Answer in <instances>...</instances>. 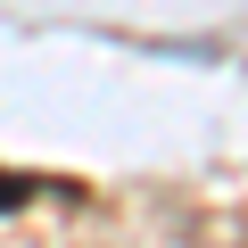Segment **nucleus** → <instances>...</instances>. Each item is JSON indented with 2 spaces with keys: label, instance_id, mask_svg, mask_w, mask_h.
I'll list each match as a JSON object with an SVG mask.
<instances>
[{
  "label": "nucleus",
  "instance_id": "obj_1",
  "mask_svg": "<svg viewBox=\"0 0 248 248\" xmlns=\"http://www.w3.org/2000/svg\"><path fill=\"white\" fill-rule=\"evenodd\" d=\"M25 199H33V182H25V174H0V215H17Z\"/></svg>",
  "mask_w": 248,
  "mask_h": 248
}]
</instances>
